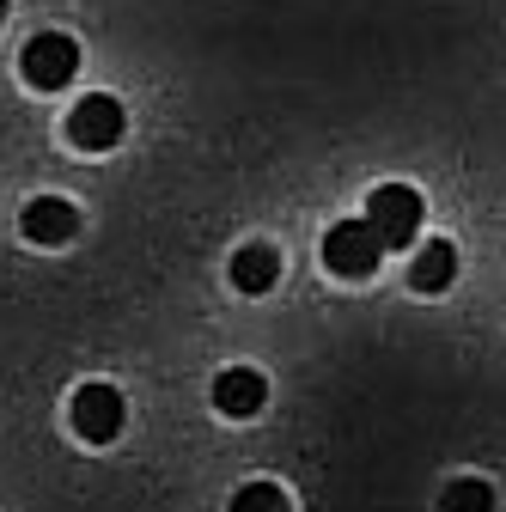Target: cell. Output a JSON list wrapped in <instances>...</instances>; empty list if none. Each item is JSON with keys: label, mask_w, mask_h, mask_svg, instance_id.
<instances>
[{"label": "cell", "mask_w": 506, "mask_h": 512, "mask_svg": "<svg viewBox=\"0 0 506 512\" xmlns=\"http://www.w3.org/2000/svg\"><path fill=\"white\" fill-rule=\"evenodd\" d=\"M366 226L378 232L385 250H415L421 244V226H427V202L415 183H378L366 196Z\"/></svg>", "instance_id": "6da1fadb"}, {"label": "cell", "mask_w": 506, "mask_h": 512, "mask_svg": "<svg viewBox=\"0 0 506 512\" xmlns=\"http://www.w3.org/2000/svg\"><path fill=\"white\" fill-rule=\"evenodd\" d=\"M80 74V43L68 31H37L25 49H19V80L31 92H61Z\"/></svg>", "instance_id": "7a4b0ae2"}, {"label": "cell", "mask_w": 506, "mask_h": 512, "mask_svg": "<svg viewBox=\"0 0 506 512\" xmlns=\"http://www.w3.org/2000/svg\"><path fill=\"white\" fill-rule=\"evenodd\" d=\"M378 263H385V244H378V232L366 220H342L324 232V269L336 281H366V275H378Z\"/></svg>", "instance_id": "3957f363"}, {"label": "cell", "mask_w": 506, "mask_h": 512, "mask_svg": "<svg viewBox=\"0 0 506 512\" xmlns=\"http://www.w3.org/2000/svg\"><path fill=\"white\" fill-rule=\"evenodd\" d=\"M122 128H129V110H122L110 92H92V98H80L68 110V141L80 153H110L122 141Z\"/></svg>", "instance_id": "277c9868"}, {"label": "cell", "mask_w": 506, "mask_h": 512, "mask_svg": "<svg viewBox=\"0 0 506 512\" xmlns=\"http://www.w3.org/2000/svg\"><path fill=\"white\" fill-rule=\"evenodd\" d=\"M68 415H74V433H80L86 445H110V439L122 433V421H129V403H122L116 384H80Z\"/></svg>", "instance_id": "5b68a950"}, {"label": "cell", "mask_w": 506, "mask_h": 512, "mask_svg": "<svg viewBox=\"0 0 506 512\" xmlns=\"http://www.w3.org/2000/svg\"><path fill=\"white\" fill-rule=\"evenodd\" d=\"M208 403H214L226 421H250V415H257V409L269 403V378H263L257 366H226V372L214 378Z\"/></svg>", "instance_id": "8992f818"}, {"label": "cell", "mask_w": 506, "mask_h": 512, "mask_svg": "<svg viewBox=\"0 0 506 512\" xmlns=\"http://www.w3.org/2000/svg\"><path fill=\"white\" fill-rule=\"evenodd\" d=\"M19 232H25L31 244H43V250L74 244V232H80V208H74V202H61V196H37V202H25Z\"/></svg>", "instance_id": "52a82bcc"}, {"label": "cell", "mask_w": 506, "mask_h": 512, "mask_svg": "<svg viewBox=\"0 0 506 512\" xmlns=\"http://www.w3.org/2000/svg\"><path fill=\"white\" fill-rule=\"evenodd\" d=\"M275 281H281V250H275V244H244V250L232 256V287H238V293L263 299V293H275Z\"/></svg>", "instance_id": "ba28073f"}, {"label": "cell", "mask_w": 506, "mask_h": 512, "mask_svg": "<svg viewBox=\"0 0 506 512\" xmlns=\"http://www.w3.org/2000/svg\"><path fill=\"white\" fill-rule=\"evenodd\" d=\"M452 281H458V244H446V238L421 244L415 263H409V287L415 293H446Z\"/></svg>", "instance_id": "9c48e42d"}, {"label": "cell", "mask_w": 506, "mask_h": 512, "mask_svg": "<svg viewBox=\"0 0 506 512\" xmlns=\"http://www.w3.org/2000/svg\"><path fill=\"white\" fill-rule=\"evenodd\" d=\"M287 506H293V494H287V488H269V482L232 494V512H287Z\"/></svg>", "instance_id": "30bf717a"}, {"label": "cell", "mask_w": 506, "mask_h": 512, "mask_svg": "<svg viewBox=\"0 0 506 512\" xmlns=\"http://www.w3.org/2000/svg\"><path fill=\"white\" fill-rule=\"evenodd\" d=\"M439 506H446V512H470V506L488 512V506H494V488H488V482H452L446 494H439Z\"/></svg>", "instance_id": "8fae6325"}, {"label": "cell", "mask_w": 506, "mask_h": 512, "mask_svg": "<svg viewBox=\"0 0 506 512\" xmlns=\"http://www.w3.org/2000/svg\"><path fill=\"white\" fill-rule=\"evenodd\" d=\"M0 19H7V0H0Z\"/></svg>", "instance_id": "7c38bea8"}]
</instances>
